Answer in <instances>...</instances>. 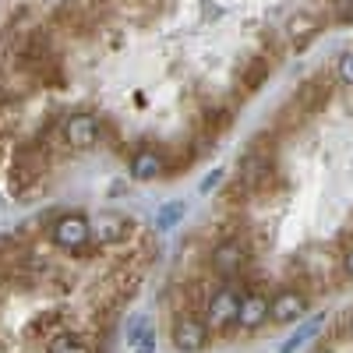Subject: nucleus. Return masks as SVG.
I'll return each mask as SVG.
<instances>
[{"label":"nucleus","mask_w":353,"mask_h":353,"mask_svg":"<svg viewBox=\"0 0 353 353\" xmlns=\"http://www.w3.org/2000/svg\"><path fill=\"white\" fill-rule=\"evenodd\" d=\"M343 272H346V276L353 279V244H350V248L343 251Z\"/></svg>","instance_id":"nucleus-17"},{"label":"nucleus","mask_w":353,"mask_h":353,"mask_svg":"<svg viewBox=\"0 0 353 353\" xmlns=\"http://www.w3.org/2000/svg\"><path fill=\"white\" fill-rule=\"evenodd\" d=\"M265 321H269V297L258 293V290L244 293V297H241V311H237V325L244 332H258Z\"/></svg>","instance_id":"nucleus-9"},{"label":"nucleus","mask_w":353,"mask_h":353,"mask_svg":"<svg viewBox=\"0 0 353 353\" xmlns=\"http://www.w3.org/2000/svg\"><path fill=\"white\" fill-rule=\"evenodd\" d=\"M336 78H339V85L353 88V50H346V53L339 57V64H336Z\"/></svg>","instance_id":"nucleus-14"},{"label":"nucleus","mask_w":353,"mask_h":353,"mask_svg":"<svg viewBox=\"0 0 353 353\" xmlns=\"http://www.w3.org/2000/svg\"><path fill=\"white\" fill-rule=\"evenodd\" d=\"M61 141L68 145V149H96L99 138H103V121L96 113H88V110H74V113H64V121H61Z\"/></svg>","instance_id":"nucleus-2"},{"label":"nucleus","mask_w":353,"mask_h":353,"mask_svg":"<svg viewBox=\"0 0 353 353\" xmlns=\"http://www.w3.org/2000/svg\"><path fill=\"white\" fill-rule=\"evenodd\" d=\"M128 346L131 353H156V329L145 325V321H131L128 325Z\"/></svg>","instance_id":"nucleus-11"},{"label":"nucleus","mask_w":353,"mask_h":353,"mask_svg":"<svg viewBox=\"0 0 353 353\" xmlns=\"http://www.w3.org/2000/svg\"><path fill=\"white\" fill-rule=\"evenodd\" d=\"M163 170H166V159H163V152L156 149V145H141V149L131 156V163H128V176L138 181V184L156 181Z\"/></svg>","instance_id":"nucleus-7"},{"label":"nucleus","mask_w":353,"mask_h":353,"mask_svg":"<svg viewBox=\"0 0 353 353\" xmlns=\"http://www.w3.org/2000/svg\"><path fill=\"white\" fill-rule=\"evenodd\" d=\"M212 339V329L205 325V318H194V314H181L173 318V329H170V343L176 353H201Z\"/></svg>","instance_id":"nucleus-5"},{"label":"nucleus","mask_w":353,"mask_h":353,"mask_svg":"<svg viewBox=\"0 0 353 353\" xmlns=\"http://www.w3.org/2000/svg\"><path fill=\"white\" fill-rule=\"evenodd\" d=\"M339 21H353V0H346V4L339 8Z\"/></svg>","instance_id":"nucleus-18"},{"label":"nucleus","mask_w":353,"mask_h":353,"mask_svg":"<svg viewBox=\"0 0 353 353\" xmlns=\"http://www.w3.org/2000/svg\"><path fill=\"white\" fill-rule=\"evenodd\" d=\"M241 297L233 286H219L209 301H205V325L212 332H223L230 325H237V311H241Z\"/></svg>","instance_id":"nucleus-4"},{"label":"nucleus","mask_w":353,"mask_h":353,"mask_svg":"<svg viewBox=\"0 0 353 353\" xmlns=\"http://www.w3.org/2000/svg\"><path fill=\"white\" fill-rule=\"evenodd\" d=\"M134 237V219L124 212H113V209H99L92 216V244L99 248H117Z\"/></svg>","instance_id":"nucleus-3"},{"label":"nucleus","mask_w":353,"mask_h":353,"mask_svg":"<svg viewBox=\"0 0 353 353\" xmlns=\"http://www.w3.org/2000/svg\"><path fill=\"white\" fill-rule=\"evenodd\" d=\"M50 353H88L85 346H78V343H57Z\"/></svg>","instance_id":"nucleus-16"},{"label":"nucleus","mask_w":353,"mask_h":353,"mask_svg":"<svg viewBox=\"0 0 353 353\" xmlns=\"http://www.w3.org/2000/svg\"><path fill=\"white\" fill-rule=\"evenodd\" d=\"M50 244L61 251H81L92 244V216L85 212H64L50 223Z\"/></svg>","instance_id":"nucleus-1"},{"label":"nucleus","mask_w":353,"mask_h":353,"mask_svg":"<svg viewBox=\"0 0 353 353\" xmlns=\"http://www.w3.org/2000/svg\"><path fill=\"white\" fill-rule=\"evenodd\" d=\"M209 261H212V269L219 276H237L244 269V261H248V248H244V241H233V237L230 241H219L212 248Z\"/></svg>","instance_id":"nucleus-8"},{"label":"nucleus","mask_w":353,"mask_h":353,"mask_svg":"<svg viewBox=\"0 0 353 353\" xmlns=\"http://www.w3.org/2000/svg\"><path fill=\"white\" fill-rule=\"evenodd\" d=\"M314 353H332V350H325V346H318V350H314Z\"/></svg>","instance_id":"nucleus-19"},{"label":"nucleus","mask_w":353,"mask_h":353,"mask_svg":"<svg viewBox=\"0 0 353 353\" xmlns=\"http://www.w3.org/2000/svg\"><path fill=\"white\" fill-rule=\"evenodd\" d=\"M286 36H290V43L293 46H307L314 36H318V21L311 18V14H293L290 21H286Z\"/></svg>","instance_id":"nucleus-10"},{"label":"nucleus","mask_w":353,"mask_h":353,"mask_svg":"<svg viewBox=\"0 0 353 353\" xmlns=\"http://www.w3.org/2000/svg\"><path fill=\"white\" fill-rule=\"evenodd\" d=\"M188 216V205L184 201H166V205H159V209H156V230H173L176 223H181Z\"/></svg>","instance_id":"nucleus-13"},{"label":"nucleus","mask_w":353,"mask_h":353,"mask_svg":"<svg viewBox=\"0 0 353 353\" xmlns=\"http://www.w3.org/2000/svg\"><path fill=\"white\" fill-rule=\"evenodd\" d=\"M307 307H311L307 293L286 286V290H279L276 297L269 301V321H272V325H297V321L307 318Z\"/></svg>","instance_id":"nucleus-6"},{"label":"nucleus","mask_w":353,"mask_h":353,"mask_svg":"<svg viewBox=\"0 0 353 353\" xmlns=\"http://www.w3.org/2000/svg\"><path fill=\"white\" fill-rule=\"evenodd\" d=\"M223 176H226V170H212L209 176H201V184H198V191H201V194H209V191H216V188L223 184Z\"/></svg>","instance_id":"nucleus-15"},{"label":"nucleus","mask_w":353,"mask_h":353,"mask_svg":"<svg viewBox=\"0 0 353 353\" xmlns=\"http://www.w3.org/2000/svg\"><path fill=\"white\" fill-rule=\"evenodd\" d=\"M321 325H325V314H318V318H311V321H301V329L293 332V339H286V343H283V350H279V353H297V350H301V346H304V343L321 329Z\"/></svg>","instance_id":"nucleus-12"}]
</instances>
